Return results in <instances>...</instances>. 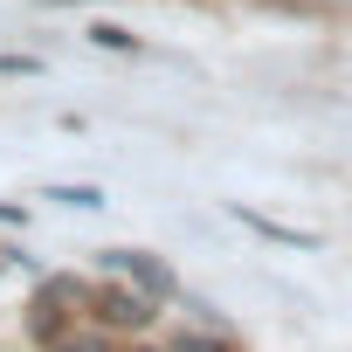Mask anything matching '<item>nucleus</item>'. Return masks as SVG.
<instances>
[{
	"mask_svg": "<svg viewBox=\"0 0 352 352\" xmlns=\"http://www.w3.org/2000/svg\"><path fill=\"white\" fill-rule=\"evenodd\" d=\"M90 311H97V324H111V331H138V324H152V297L131 290L124 276L104 283V290H90Z\"/></svg>",
	"mask_w": 352,
	"mask_h": 352,
	"instance_id": "nucleus-1",
	"label": "nucleus"
},
{
	"mask_svg": "<svg viewBox=\"0 0 352 352\" xmlns=\"http://www.w3.org/2000/svg\"><path fill=\"white\" fill-rule=\"evenodd\" d=\"M104 270L124 276V283L145 290V297H173V270H166L152 249H104Z\"/></svg>",
	"mask_w": 352,
	"mask_h": 352,
	"instance_id": "nucleus-2",
	"label": "nucleus"
},
{
	"mask_svg": "<svg viewBox=\"0 0 352 352\" xmlns=\"http://www.w3.org/2000/svg\"><path fill=\"white\" fill-rule=\"evenodd\" d=\"M90 42H97V49H111V56H138V35H131V28H118V21H97V28H90Z\"/></svg>",
	"mask_w": 352,
	"mask_h": 352,
	"instance_id": "nucleus-3",
	"label": "nucleus"
},
{
	"mask_svg": "<svg viewBox=\"0 0 352 352\" xmlns=\"http://www.w3.org/2000/svg\"><path fill=\"white\" fill-rule=\"evenodd\" d=\"M42 201H63V208H104V194H97V187H49Z\"/></svg>",
	"mask_w": 352,
	"mask_h": 352,
	"instance_id": "nucleus-4",
	"label": "nucleus"
},
{
	"mask_svg": "<svg viewBox=\"0 0 352 352\" xmlns=\"http://www.w3.org/2000/svg\"><path fill=\"white\" fill-rule=\"evenodd\" d=\"M49 352H111V345H104L97 331H63V338H56Z\"/></svg>",
	"mask_w": 352,
	"mask_h": 352,
	"instance_id": "nucleus-5",
	"label": "nucleus"
},
{
	"mask_svg": "<svg viewBox=\"0 0 352 352\" xmlns=\"http://www.w3.org/2000/svg\"><path fill=\"white\" fill-rule=\"evenodd\" d=\"M0 76H42L35 56H0Z\"/></svg>",
	"mask_w": 352,
	"mask_h": 352,
	"instance_id": "nucleus-6",
	"label": "nucleus"
},
{
	"mask_svg": "<svg viewBox=\"0 0 352 352\" xmlns=\"http://www.w3.org/2000/svg\"><path fill=\"white\" fill-rule=\"evenodd\" d=\"M173 352H235V345H221V338H180Z\"/></svg>",
	"mask_w": 352,
	"mask_h": 352,
	"instance_id": "nucleus-7",
	"label": "nucleus"
},
{
	"mask_svg": "<svg viewBox=\"0 0 352 352\" xmlns=\"http://www.w3.org/2000/svg\"><path fill=\"white\" fill-rule=\"evenodd\" d=\"M0 228H21V208L14 201H0Z\"/></svg>",
	"mask_w": 352,
	"mask_h": 352,
	"instance_id": "nucleus-8",
	"label": "nucleus"
}]
</instances>
